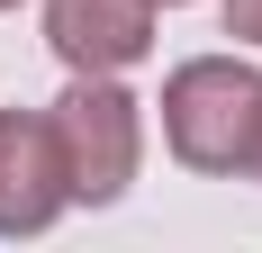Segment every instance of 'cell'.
Returning <instances> with one entry per match:
<instances>
[{"label": "cell", "mask_w": 262, "mask_h": 253, "mask_svg": "<svg viewBox=\"0 0 262 253\" xmlns=\"http://www.w3.org/2000/svg\"><path fill=\"white\" fill-rule=\"evenodd\" d=\"M54 46L73 64H127L145 46V0H54Z\"/></svg>", "instance_id": "cell-1"}, {"label": "cell", "mask_w": 262, "mask_h": 253, "mask_svg": "<svg viewBox=\"0 0 262 253\" xmlns=\"http://www.w3.org/2000/svg\"><path fill=\"white\" fill-rule=\"evenodd\" d=\"M235 27H244V36H262V0H235Z\"/></svg>", "instance_id": "cell-2"}]
</instances>
